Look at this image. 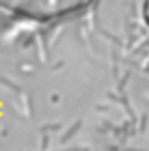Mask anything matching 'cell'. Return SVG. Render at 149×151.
<instances>
[{
	"label": "cell",
	"mask_w": 149,
	"mask_h": 151,
	"mask_svg": "<svg viewBox=\"0 0 149 151\" xmlns=\"http://www.w3.org/2000/svg\"><path fill=\"white\" fill-rule=\"evenodd\" d=\"M93 4L95 0H0V13L37 24H52L89 11Z\"/></svg>",
	"instance_id": "1"
},
{
	"label": "cell",
	"mask_w": 149,
	"mask_h": 151,
	"mask_svg": "<svg viewBox=\"0 0 149 151\" xmlns=\"http://www.w3.org/2000/svg\"><path fill=\"white\" fill-rule=\"evenodd\" d=\"M145 19H147V24H149V0H147V4H145Z\"/></svg>",
	"instance_id": "2"
}]
</instances>
